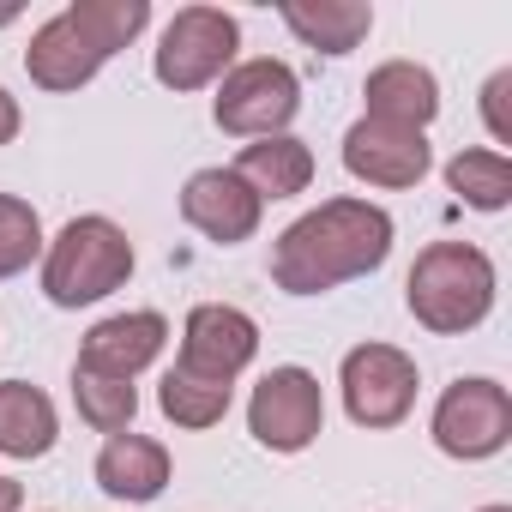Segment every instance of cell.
Masks as SVG:
<instances>
[{
    "mask_svg": "<svg viewBox=\"0 0 512 512\" xmlns=\"http://www.w3.org/2000/svg\"><path fill=\"white\" fill-rule=\"evenodd\" d=\"M482 512H512V506H482Z\"/></svg>",
    "mask_w": 512,
    "mask_h": 512,
    "instance_id": "4316f807",
    "label": "cell"
},
{
    "mask_svg": "<svg viewBox=\"0 0 512 512\" xmlns=\"http://www.w3.org/2000/svg\"><path fill=\"white\" fill-rule=\"evenodd\" d=\"M0 512H25V488H19L7 470H0Z\"/></svg>",
    "mask_w": 512,
    "mask_h": 512,
    "instance_id": "d4e9b609",
    "label": "cell"
},
{
    "mask_svg": "<svg viewBox=\"0 0 512 512\" xmlns=\"http://www.w3.org/2000/svg\"><path fill=\"white\" fill-rule=\"evenodd\" d=\"M446 187L470 211H506L512 205V163H506V151H458L446 163Z\"/></svg>",
    "mask_w": 512,
    "mask_h": 512,
    "instance_id": "d6986e66",
    "label": "cell"
},
{
    "mask_svg": "<svg viewBox=\"0 0 512 512\" xmlns=\"http://www.w3.org/2000/svg\"><path fill=\"white\" fill-rule=\"evenodd\" d=\"M344 169L368 187H386V193H404V187H422V175L434 169V151H428V133H410V127H386V121H356L344 133Z\"/></svg>",
    "mask_w": 512,
    "mask_h": 512,
    "instance_id": "8fae6325",
    "label": "cell"
},
{
    "mask_svg": "<svg viewBox=\"0 0 512 512\" xmlns=\"http://www.w3.org/2000/svg\"><path fill=\"white\" fill-rule=\"evenodd\" d=\"M235 49H241V25L223 7H181L157 37L151 73L169 91H205L235 67Z\"/></svg>",
    "mask_w": 512,
    "mask_h": 512,
    "instance_id": "8992f818",
    "label": "cell"
},
{
    "mask_svg": "<svg viewBox=\"0 0 512 512\" xmlns=\"http://www.w3.org/2000/svg\"><path fill=\"white\" fill-rule=\"evenodd\" d=\"M506 97H512V67H500L482 85V121H488V139L494 145H512V109H506Z\"/></svg>",
    "mask_w": 512,
    "mask_h": 512,
    "instance_id": "603a6c76",
    "label": "cell"
},
{
    "mask_svg": "<svg viewBox=\"0 0 512 512\" xmlns=\"http://www.w3.org/2000/svg\"><path fill=\"white\" fill-rule=\"evenodd\" d=\"M169 344V320L157 308H139V314H109L85 332L79 344V362L85 374H103V380H139Z\"/></svg>",
    "mask_w": 512,
    "mask_h": 512,
    "instance_id": "4fadbf2b",
    "label": "cell"
},
{
    "mask_svg": "<svg viewBox=\"0 0 512 512\" xmlns=\"http://www.w3.org/2000/svg\"><path fill=\"white\" fill-rule=\"evenodd\" d=\"M392 211L374 199H326L296 217L272 247V278L284 296H326L338 284L374 278L392 260Z\"/></svg>",
    "mask_w": 512,
    "mask_h": 512,
    "instance_id": "6da1fadb",
    "label": "cell"
},
{
    "mask_svg": "<svg viewBox=\"0 0 512 512\" xmlns=\"http://www.w3.org/2000/svg\"><path fill=\"white\" fill-rule=\"evenodd\" d=\"M229 398H235V386H217V380H199V374H181V368H169L163 386H157V410L175 428H217L229 416Z\"/></svg>",
    "mask_w": 512,
    "mask_h": 512,
    "instance_id": "ffe728a7",
    "label": "cell"
},
{
    "mask_svg": "<svg viewBox=\"0 0 512 512\" xmlns=\"http://www.w3.org/2000/svg\"><path fill=\"white\" fill-rule=\"evenodd\" d=\"M428 434H434V446H440L446 458L482 464V458H494V452L512 440V392H506L500 380H482V374L452 380V386L440 392L434 416H428Z\"/></svg>",
    "mask_w": 512,
    "mask_h": 512,
    "instance_id": "52a82bcc",
    "label": "cell"
},
{
    "mask_svg": "<svg viewBox=\"0 0 512 512\" xmlns=\"http://www.w3.org/2000/svg\"><path fill=\"white\" fill-rule=\"evenodd\" d=\"M43 253V217L31 199L19 193H0V284L31 272V260Z\"/></svg>",
    "mask_w": 512,
    "mask_h": 512,
    "instance_id": "7402d4cb",
    "label": "cell"
},
{
    "mask_svg": "<svg viewBox=\"0 0 512 512\" xmlns=\"http://www.w3.org/2000/svg\"><path fill=\"white\" fill-rule=\"evenodd\" d=\"M97 488L109 500H127V506H145L169 488V446L163 440H145V434H109L103 452H97Z\"/></svg>",
    "mask_w": 512,
    "mask_h": 512,
    "instance_id": "5bb4252c",
    "label": "cell"
},
{
    "mask_svg": "<svg viewBox=\"0 0 512 512\" xmlns=\"http://www.w3.org/2000/svg\"><path fill=\"white\" fill-rule=\"evenodd\" d=\"M494 260L470 241H428L404 278V308L434 338H464L494 314Z\"/></svg>",
    "mask_w": 512,
    "mask_h": 512,
    "instance_id": "3957f363",
    "label": "cell"
},
{
    "mask_svg": "<svg viewBox=\"0 0 512 512\" xmlns=\"http://www.w3.org/2000/svg\"><path fill=\"white\" fill-rule=\"evenodd\" d=\"M181 217H187L205 241L241 247V241H253V229H260L266 199L253 193L235 169H193L187 187H181Z\"/></svg>",
    "mask_w": 512,
    "mask_h": 512,
    "instance_id": "7c38bea8",
    "label": "cell"
},
{
    "mask_svg": "<svg viewBox=\"0 0 512 512\" xmlns=\"http://www.w3.org/2000/svg\"><path fill=\"white\" fill-rule=\"evenodd\" d=\"M296 109H302V79L272 55L235 61L217 79V103H211L217 127L235 139H278V133H290Z\"/></svg>",
    "mask_w": 512,
    "mask_h": 512,
    "instance_id": "5b68a950",
    "label": "cell"
},
{
    "mask_svg": "<svg viewBox=\"0 0 512 512\" xmlns=\"http://www.w3.org/2000/svg\"><path fill=\"white\" fill-rule=\"evenodd\" d=\"M260 199H296V193H308V181H314V151H308V139H296V133H278V139H253V145H241V157L229 163Z\"/></svg>",
    "mask_w": 512,
    "mask_h": 512,
    "instance_id": "ac0fdd59",
    "label": "cell"
},
{
    "mask_svg": "<svg viewBox=\"0 0 512 512\" xmlns=\"http://www.w3.org/2000/svg\"><path fill=\"white\" fill-rule=\"evenodd\" d=\"M320 428H326V392H320V380L308 368L284 362V368H272L260 386H253V398H247V434L260 440L266 452L296 458V452H308L320 440Z\"/></svg>",
    "mask_w": 512,
    "mask_h": 512,
    "instance_id": "9c48e42d",
    "label": "cell"
},
{
    "mask_svg": "<svg viewBox=\"0 0 512 512\" xmlns=\"http://www.w3.org/2000/svg\"><path fill=\"white\" fill-rule=\"evenodd\" d=\"M260 356V326L253 314L229 308V302H199L181 326V374H199V380H217V386H235V374Z\"/></svg>",
    "mask_w": 512,
    "mask_h": 512,
    "instance_id": "30bf717a",
    "label": "cell"
},
{
    "mask_svg": "<svg viewBox=\"0 0 512 512\" xmlns=\"http://www.w3.org/2000/svg\"><path fill=\"white\" fill-rule=\"evenodd\" d=\"M73 404L97 434H127L133 416H139L133 380H103V374H85V368H73Z\"/></svg>",
    "mask_w": 512,
    "mask_h": 512,
    "instance_id": "44dd1931",
    "label": "cell"
},
{
    "mask_svg": "<svg viewBox=\"0 0 512 512\" xmlns=\"http://www.w3.org/2000/svg\"><path fill=\"white\" fill-rule=\"evenodd\" d=\"M133 278V241L115 217H73L49 247H43V296L55 308H91L115 296Z\"/></svg>",
    "mask_w": 512,
    "mask_h": 512,
    "instance_id": "277c9868",
    "label": "cell"
},
{
    "mask_svg": "<svg viewBox=\"0 0 512 512\" xmlns=\"http://www.w3.org/2000/svg\"><path fill=\"white\" fill-rule=\"evenodd\" d=\"M19 127H25V115H19V97L0 85V145H13L19 139Z\"/></svg>",
    "mask_w": 512,
    "mask_h": 512,
    "instance_id": "cb8c5ba5",
    "label": "cell"
},
{
    "mask_svg": "<svg viewBox=\"0 0 512 512\" xmlns=\"http://www.w3.org/2000/svg\"><path fill=\"white\" fill-rule=\"evenodd\" d=\"M19 19V7H0V25H13Z\"/></svg>",
    "mask_w": 512,
    "mask_h": 512,
    "instance_id": "484cf974",
    "label": "cell"
},
{
    "mask_svg": "<svg viewBox=\"0 0 512 512\" xmlns=\"http://www.w3.org/2000/svg\"><path fill=\"white\" fill-rule=\"evenodd\" d=\"M151 25V0H73L31 31L25 73L37 91H79L91 85L139 31Z\"/></svg>",
    "mask_w": 512,
    "mask_h": 512,
    "instance_id": "7a4b0ae2",
    "label": "cell"
},
{
    "mask_svg": "<svg viewBox=\"0 0 512 512\" xmlns=\"http://www.w3.org/2000/svg\"><path fill=\"white\" fill-rule=\"evenodd\" d=\"M278 19L314 49V55H350L362 49V37L374 31V7L368 0H284Z\"/></svg>",
    "mask_w": 512,
    "mask_h": 512,
    "instance_id": "2e32d148",
    "label": "cell"
},
{
    "mask_svg": "<svg viewBox=\"0 0 512 512\" xmlns=\"http://www.w3.org/2000/svg\"><path fill=\"white\" fill-rule=\"evenodd\" d=\"M416 356H404L398 344H356L338 362V392L356 428H398L416 410Z\"/></svg>",
    "mask_w": 512,
    "mask_h": 512,
    "instance_id": "ba28073f",
    "label": "cell"
},
{
    "mask_svg": "<svg viewBox=\"0 0 512 512\" xmlns=\"http://www.w3.org/2000/svg\"><path fill=\"white\" fill-rule=\"evenodd\" d=\"M61 440L55 398L31 380H0V458H49Z\"/></svg>",
    "mask_w": 512,
    "mask_h": 512,
    "instance_id": "e0dca14e",
    "label": "cell"
},
{
    "mask_svg": "<svg viewBox=\"0 0 512 512\" xmlns=\"http://www.w3.org/2000/svg\"><path fill=\"white\" fill-rule=\"evenodd\" d=\"M368 97V121H386V127H410V133H428V121L440 115V79L416 61H386L368 73L362 85Z\"/></svg>",
    "mask_w": 512,
    "mask_h": 512,
    "instance_id": "9a60e30c",
    "label": "cell"
}]
</instances>
